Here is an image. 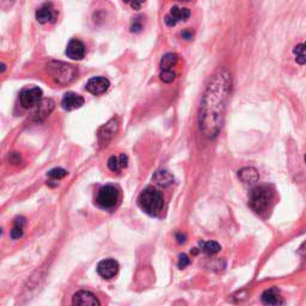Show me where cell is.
Returning a JSON list of instances; mask_svg holds the SVG:
<instances>
[{
    "label": "cell",
    "mask_w": 306,
    "mask_h": 306,
    "mask_svg": "<svg viewBox=\"0 0 306 306\" xmlns=\"http://www.w3.org/2000/svg\"><path fill=\"white\" fill-rule=\"evenodd\" d=\"M189 263H190V260L188 258L187 255L182 254V255L178 256V268L183 269V268L189 266Z\"/></svg>",
    "instance_id": "cell-28"
},
{
    "label": "cell",
    "mask_w": 306,
    "mask_h": 306,
    "mask_svg": "<svg viewBox=\"0 0 306 306\" xmlns=\"http://www.w3.org/2000/svg\"><path fill=\"white\" fill-rule=\"evenodd\" d=\"M176 78V73L171 71H161L160 72V79L164 81V83L170 84L175 80Z\"/></svg>",
    "instance_id": "cell-26"
},
{
    "label": "cell",
    "mask_w": 306,
    "mask_h": 306,
    "mask_svg": "<svg viewBox=\"0 0 306 306\" xmlns=\"http://www.w3.org/2000/svg\"><path fill=\"white\" fill-rule=\"evenodd\" d=\"M120 201V190L119 188L113 184L103 185L97 191L96 204L103 210H113L117 206Z\"/></svg>",
    "instance_id": "cell-5"
},
{
    "label": "cell",
    "mask_w": 306,
    "mask_h": 306,
    "mask_svg": "<svg viewBox=\"0 0 306 306\" xmlns=\"http://www.w3.org/2000/svg\"><path fill=\"white\" fill-rule=\"evenodd\" d=\"M144 18L143 16H138L135 17V18L132 20V24H131V31L132 32H140L144 29Z\"/></svg>",
    "instance_id": "cell-25"
},
{
    "label": "cell",
    "mask_w": 306,
    "mask_h": 306,
    "mask_svg": "<svg viewBox=\"0 0 306 306\" xmlns=\"http://www.w3.org/2000/svg\"><path fill=\"white\" fill-rule=\"evenodd\" d=\"M125 2H127V4L131 5V7L133 8V10H140L141 6H143V4L145 2V0H123Z\"/></svg>",
    "instance_id": "cell-27"
},
{
    "label": "cell",
    "mask_w": 306,
    "mask_h": 306,
    "mask_svg": "<svg viewBox=\"0 0 306 306\" xmlns=\"http://www.w3.org/2000/svg\"><path fill=\"white\" fill-rule=\"evenodd\" d=\"M293 54L296 55V61L299 65L306 64V42L300 43V45L296 46L293 49Z\"/></svg>",
    "instance_id": "cell-23"
},
{
    "label": "cell",
    "mask_w": 306,
    "mask_h": 306,
    "mask_svg": "<svg viewBox=\"0 0 306 306\" xmlns=\"http://www.w3.org/2000/svg\"><path fill=\"white\" fill-rule=\"evenodd\" d=\"M8 159H10L11 163H13V164H18V163H20V155H19V153H17V152L10 153V155H8Z\"/></svg>",
    "instance_id": "cell-30"
},
{
    "label": "cell",
    "mask_w": 306,
    "mask_h": 306,
    "mask_svg": "<svg viewBox=\"0 0 306 306\" xmlns=\"http://www.w3.org/2000/svg\"><path fill=\"white\" fill-rule=\"evenodd\" d=\"M153 181L158 185H160V187H167V185H170L173 182V177L170 172L165 171V170H160V171L154 173Z\"/></svg>",
    "instance_id": "cell-20"
},
{
    "label": "cell",
    "mask_w": 306,
    "mask_h": 306,
    "mask_svg": "<svg viewBox=\"0 0 306 306\" xmlns=\"http://www.w3.org/2000/svg\"><path fill=\"white\" fill-rule=\"evenodd\" d=\"M261 299L262 303L266 305H279L282 303L280 296H279V291L276 288H269V290L264 291Z\"/></svg>",
    "instance_id": "cell-16"
},
{
    "label": "cell",
    "mask_w": 306,
    "mask_h": 306,
    "mask_svg": "<svg viewBox=\"0 0 306 306\" xmlns=\"http://www.w3.org/2000/svg\"><path fill=\"white\" fill-rule=\"evenodd\" d=\"M176 239H177V242L179 244H183L185 243V236L182 233H176Z\"/></svg>",
    "instance_id": "cell-32"
},
{
    "label": "cell",
    "mask_w": 306,
    "mask_h": 306,
    "mask_svg": "<svg viewBox=\"0 0 306 306\" xmlns=\"http://www.w3.org/2000/svg\"><path fill=\"white\" fill-rule=\"evenodd\" d=\"M54 109V102L52 99H42L40 102V104L37 105V113L36 115L40 116H47L52 113V110Z\"/></svg>",
    "instance_id": "cell-22"
},
{
    "label": "cell",
    "mask_w": 306,
    "mask_h": 306,
    "mask_svg": "<svg viewBox=\"0 0 306 306\" xmlns=\"http://www.w3.org/2000/svg\"><path fill=\"white\" fill-rule=\"evenodd\" d=\"M42 96H43L42 90L37 86L24 89L19 95L20 105L25 109L37 107V105L40 104V102L42 101Z\"/></svg>",
    "instance_id": "cell-6"
},
{
    "label": "cell",
    "mask_w": 306,
    "mask_h": 306,
    "mask_svg": "<svg viewBox=\"0 0 306 306\" xmlns=\"http://www.w3.org/2000/svg\"><path fill=\"white\" fill-rule=\"evenodd\" d=\"M67 172L65 169H61V167H55V169L51 170V171L48 172V185H51V187H57L60 179H63L64 177H66L67 176Z\"/></svg>",
    "instance_id": "cell-19"
},
{
    "label": "cell",
    "mask_w": 306,
    "mask_h": 306,
    "mask_svg": "<svg viewBox=\"0 0 306 306\" xmlns=\"http://www.w3.org/2000/svg\"><path fill=\"white\" fill-rule=\"evenodd\" d=\"M117 131H119V122L116 119L110 120V121L105 123L103 127L98 131V141L101 145H108L110 140L116 135Z\"/></svg>",
    "instance_id": "cell-8"
},
{
    "label": "cell",
    "mask_w": 306,
    "mask_h": 306,
    "mask_svg": "<svg viewBox=\"0 0 306 306\" xmlns=\"http://www.w3.org/2000/svg\"><path fill=\"white\" fill-rule=\"evenodd\" d=\"M54 17H55V12H54V8H53L52 6V4L42 5V6L36 11V19L38 23H41V24L49 23L52 19H54Z\"/></svg>",
    "instance_id": "cell-14"
},
{
    "label": "cell",
    "mask_w": 306,
    "mask_h": 306,
    "mask_svg": "<svg viewBox=\"0 0 306 306\" xmlns=\"http://www.w3.org/2000/svg\"><path fill=\"white\" fill-rule=\"evenodd\" d=\"M25 218L18 217L14 219L13 222V228L11 229L10 236L12 239H19L20 237L24 233V226H25Z\"/></svg>",
    "instance_id": "cell-17"
},
{
    "label": "cell",
    "mask_w": 306,
    "mask_h": 306,
    "mask_svg": "<svg viewBox=\"0 0 306 306\" xmlns=\"http://www.w3.org/2000/svg\"><path fill=\"white\" fill-rule=\"evenodd\" d=\"M85 99L80 95L75 92H67L66 95L64 96L63 101H61V107H63L64 110L67 111H72L76 110V109H79L81 105H84Z\"/></svg>",
    "instance_id": "cell-12"
},
{
    "label": "cell",
    "mask_w": 306,
    "mask_h": 306,
    "mask_svg": "<svg viewBox=\"0 0 306 306\" xmlns=\"http://www.w3.org/2000/svg\"><path fill=\"white\" fill-rule=\"evenodd\" d=\"M108 167L111 170V171L119 172L120 170H121L123 167L120 157H115V155H113V157L109 158V159H108Z\"/></svg>",
    "instance_id": "cell-24"
},
{
    "label": "cell",
    "mask_w": 306,
    "mask_h": 306,
    "mask_svg": "<svg viewBox=\"0 0 306 306\" xmlns=\"http://www.w3.org/2000/svg\"><path fill=\"white\" fill-rule=\"evenodd\" d=\"M120 159H121V163H122V166L123 167H127V165H128V158H127V155L126 154H121L120 155Z\"/></svg>",
    "instance_id": "cell-31"
},
{
    "label": "cell",
    "mask_w": 306,
    "mask_h": 306,
    "mask_svg": "<svg viewBox=\"0 0 306 306\" xmlns=\"http://www.w3.org/2000/svg\"><path fill=\"white\" fill-rule=\"evenodd\" d=\"M73 305H101L98 298L89 291H79L72 298Z\"/></svg>",
    "instance_id": "cell-13"
},
{
    "label": "cell",
    "mask_w": 306,
    "mask_h": 306,
    "mask_svg": "<svg viewBox=\"0 0 306 306\" xmlns=\"http://www.w3.org/2000/svg\"><path fill=\"white\" fill-rule=\"evenodd\" d=\"M273 198H274V193L272 188L268 185H257L250 191L249 206L255 213L263 214L269 208Z\"/></svg>",
    "instance_id": "cell-3"
},
{
    "label": "cell",
    "mask_w": 306,
    "mask_h": 306,
    "mask_svg": "<svg viewBox=\"0 0 306 306\" xmlns=\"http://www.w3.org/2000/svg\"><path fill=\"white\" fill-rule=\"evenodd\" d=\"M119 263L117 261L113 260V258H107V260H103L98 263L97 266V273L102 276L103 279H113L115 275L119 272Z\"/></svg>",
    "instance_id": "cell-10"
},
{
    "label": "cell",
    "mask_w": 306,
    "mask_h": 306,
    "mask_svg": "<svg viewBox=\"0 0 306 306\" xmlns=\"http://www.w3.org/2000/svg\"><path fill=\"white\" fill-rule=\"evenodd\" d=\"M85 52H86V49H85L84 43L76 38L71 40L66 48L67 58L72 59V60H81L85 57Z\"/></svg>",
    "instance_id": "cell-11"
},
{
    "label": "cell",
    "mask_w": 306,
    "mask_h": 306,
    "mask_svg": "<svg viewBox=\"0 0 306 306\" xmlns=\"http://www.w3.org/2000/svg\"><path fill=\"white\" fill-rule=\"evenodd\" d=\"M178 57L175 53H166L160 60V70L161 71H171L177 65Z\"/></svg>",
    "instance_id": "cell-18"
},
{
    "label": "cell",
    "mask_w": 306,
    "mask_h": 306,
    "mask_svg": "<svg viewBox=\"0 0 306 306\" xmlns=\"http://www.w3.org/2000/svg\"><path fill=\"white\" fill-rule=\"evenodd\" d=\"M6 1L7 2H12L13 0H2V5H5V2H6Z\"/></svg>",
    "instance_id": "cell-33"
},
{
    "label": "cell",
    "mask_w": 306,
    "mask_h": 306,
    "mask_svg": "<svg viewBox=\"0 0 306 306\" xmlns=\"http://www.w3.org/2000/svg\"><path fill=\"white\" fill-rule=\"evenodd\" d=\"M200 250L207 255H216L222 250L220 244H218L214 240H210V242H200Z\"/></svg>",
    "instance_id": "cell-21"
},
{
    "label": "cell",
    "mask_w": 306,
    "mask_h": 306,
    "mask_svg": "<svg viewBox=\"0 0 306 306\" xmlns=\"http://www.w3.org/2000/svg\"><path fill=\"white\" fill-rule=\"evenodd\" d=\"M190 10L185 7H178V6H173L170 10V12L166 14L165 18H164V22L167 26H175L178 22H185L187 19H189L190 17Z\"/></svg>",
    "instance_id": "cell-7"
},
{
    "label": "cell",
    "mask_w": 306,
    "mask_h": 306,
    "mask_svg": "<svg viewBox=\"0 0 306 306\" xmlns=\"http://www.w3.org/2000/svg\"><path fill=\"white\" fill-rule=\"evenodd\" d=\"M109 86H110V81L107 78H104V76H92V78L89 79L85 87L90 93L98 96L107 92Z\"/></svg>",
    "instance_id": "cell-9"
},
{
    "label": "cell",
    "mask_w": 306,
    "mask_h": 306,
    "mask_svg": "<svg viewBox=\"0 0 306 306\" xmlns=\"http://www.w3.org/2000/svg\"><path fill=\"white\" fill-rule=\"evenodd\" d=\"M138 204L149 216L157 217L164 208V198L159 190L153 187H147L140 193Z\"/></svg>",
    "instance_id": "cell-2"
},
{
    "label": "cell",
    "mask_w": 306,
    "mask_h": 306,
    "mask_svg": "<svg viewBox=\"0 0 306 306\" xmlns=\"http://www.w3.org/2000/svg\"><path fill=\"white\" fill-rule=\"evenodd\" d=\"M181 36H182V38H184L185 41H190V40H193L194 32L191 31L190 29H185V30L181 32Z\"/></svg>",
    "instance_id": "cell-29"
},
{
    "label": "cell",
    "mask_w": 306,
    "mask_h": 306,
    "mask_svg": "<svg viewBox=\"0 0 306 306\" xmlns=\"http://www.w3.org/2000/svg\"><path fill=\"white\" fill-rule=\"evenodd\" d=\"M238 177L240 178V181H242L243 183L252 184L258 181L260 175H258L257 170H256L255 167L248 166V167H243V169L238 172Z\"/></svg>",
    "instance_id": "cell-15"
},
{
    "label": "cell",
    "mask_w": 306,
    "mask_h": 306,
    "mask_svg": "<svg viewBox=\"0 0 306 306\" xmlns=\"http://www.w3.org/2000/svg\"><path fill=\"white\" fill-rule=\"evenodd\" d=\"M231 89L232 76L226 69L218 70L206 86L200 105L199 126L207 139H214L222 131Z\"/></svg>",
    "instance_id": "cell-1"
},
{
    "label": "cell",
    "mask_w": 306,
    "mask_h": 306,
    "mask_svg": "<svg viewBox=\"0 0 306 306\" xmlns=\"http://www.w3.org/2000/svg\"><path fill=\"white\" fill-rule=\"evenodd\" d=\"M48 73L55 80V83L60 85H66L72 83L76 78L78 71L75 66L64 63H52L48 66Z\"/></svg>",
    "instance_id": "cell-4"
},
{
    "label": "cell",
    "mask_w": 306,
    "mask_h": 306,
    "mask_svg": "<svg viewBox=\"0 0 306 306\" xmlns=\"http://www.w3.org/2000/svg\"><path fill=\"white\" fill-rule=\"evenodd\" d=\"M304 159H305V163H306V154H305V157H304Z\"/></svg>",
    "instance_id": "cell-34"
}]
</instances>
